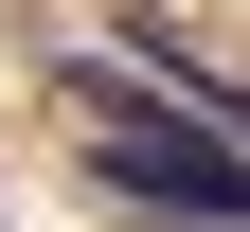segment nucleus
<instances>
[{"label":"nucleus","mask_w":250,"mask_h":232,"mask_svg":"<svg viewBox=\"0 0 250 232\" xmlns=\"http://www.w3.org/2000/svg\"><path fill=\"white\" fill-rule=\"evenodd\" d=\"M54 89H72L89 179H107L125 214H161V232H250V143L197 125L161 72H125V54H54Z\"/></svg>","instance_id":"nucleus-1"}]
</instances>
